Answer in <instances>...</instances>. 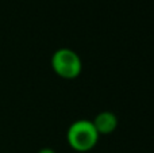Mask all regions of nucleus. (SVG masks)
Listing matches in <instances>:
<instances>
[{"label":"nucleus","mask_w":154,"mask_h":153,"mask_svg":"<svg viewBox=\"0 0 154 153\" xmlns=\"http://www.w3.org/2000/svg\"><path fill=\"white\" fill-rule=\"evenodd\" d=\"M99 133L96 132L92 121L79 119L69 126L66 133V141L70 148L76 152H89L99 141Z\"/></svg>","instance_id":"obj_1"},{"label":"nucleus","mask_w":154,"mask_h":153,"mask_svg":"<svg viewBox=\"0 0 154 153\" xmlns=\"http://www.w3.org/2000/svg\"><path fill=\"white\" fill-rule=\"evenodd\" d=\"M51 68L57 76L65 80H73L82 70V61L75 50L68 48L58 49L51 56Z\"/></svg>","instance_id":"obj_2"},{"label":"nucleus","mask_w":154,"mask_h":153,"mask_svg":"<svg viewBox=\"0 0 154 153\" xmlns=\"http://www.w3.org/2000/svg\"><path fill=\"white\" fill-rule=\"evenodd\" d=\"M93 126H95L96 132L99 133V136H107L111 134L116 130L118 127V118L114 113L111 111H101L96 115V118L92 121Z\"/></svg>","instance_id":"obj_3"},{"label":"nucleus","mask_w":154,"mask_h":153,"mask_svg":"<svg viewBox=\"0 0 154 153\" xmlns=\"http://www.w3.org/2000/svg\"><path fill=\"white\" fill-rule=\"evenodd\" d=\"M38 153H56V152H54L51 148H43V149H41Z\"/></svg>","instance_id":"obj_4"}]
</instances>
